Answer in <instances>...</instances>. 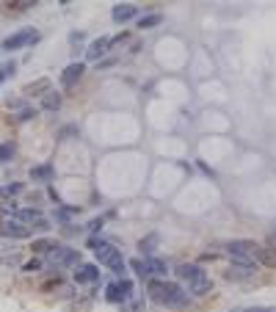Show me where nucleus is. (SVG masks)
<instances>
[{
	"label": "nucleus",
	"mask_w": 276,
	"mask_h": 312,
	"mask_svg": "<svg viewBox=\"0 0 276 312\" xmlns=\"http://www.w3.org/2000/svg\"><path fill=\"white\" fill-rule=\"evenodd\" d=\"M116 288H119V293L125 296V301L133 296V282H130V279H122V282H116Z\"/></svg>",
	"instance_id": "22"
},
{
	"label": "nucleus",
	"mask_w": 276,
	"mask_h": 312,
	"mask_svg": "<svg viewBox=\"0 0 276 312\" xmlns=\"http://www.w3.org/2000/svg\"><path fill=\"white\" fill-rule=\"evenodd\" d=\"M257 260H260L263 265L276 268V252H274V249H260V252H257Z\"/></svg>",
	"instance_id": "17"
},
{
	"label": "nucleus",
	"mask_w": 276,
	"mask_h": 312,
	"mask_svg": "<svg viewBox=\"0 0 276 312\" xmlns=\"http://www.w3.org/2000/svg\"><path fill=\"white\" fill-rule=\"evenodd\" d=\"M257 252L260 246L254 240H232V243H227V257L240 268H257Z\"/></svg>",
	"instance_id": "3"
},
{
	"label": "nucleus",
	"mask_w": 276,
	"mask_h": 312,
	"mask_svg": "<svg viewBox=\"0 0 276 312\" xmlns=\"http://www.w3.org/2000/svg\"><path fill=\"white\" fill-rule=\"evenodd\" d=\"M44 108L47 111H58L61 108V97L55 94V91H47V94H44V102H42Z\"/></svg>",
	"instance_id": "19"
},
{
	"label": "nucleus",
	"mask_w": 276,
	"mask_h": 312,
	"mask_svg": "<svg viewBox=\"0 0 276 312\" xmlns=\"http://www.w3.org/2000/svg\"><path fill=\"white\" fill-rule=\"evenodd\" d=\"M155 246H157V235H155V232H152V235H146V238H141V243H138L141 254H146V257H149V254L155 252Z\"/></svg>",
	"instance_id": "14"
},
{
	"label": "nucleus",
	"mask_w": 276,
	"mask_h": 312,
	"mask_svg": "<svg viewBox=\"0 0 276 312\" xmlns=\"http://www.w3.org/2000/svg\"><path fill=\"white\" fill-rule=\"evenodd\" d=\"M14 69H17V64H14V61H8V64L0 66V83H3V80H6L8 75H14Z\"/></svg>",
	"instance_id": "23"
},
{
	"label": "nucleus",
	"mask_w": 276,
	"mask_h": 312,
	"mask_svg": "<svg viewBox=\"0 0 276 312\" xmlns=\"http://www.w3.org/2000/svg\"><path fill=\"white\" fill-rule=\"evenodd\" d=\"M33 229H39V232H47V229H50V221H44V218H39V221L33 224Z\"/></svg>",
	"instance_id": "30"
},
{
	"label": "nucleus",
	"mask_w": 276,
	"mask_h": 312,
	"mask_svg": "<svg viewBox=\"0 0 276 312\" xmlns=\"http://www.w3.org/2000/svg\"><path fill=\"white\" fill-rule=\"evenodd\" d=\"M33 116H36V108H22V111H19V116H17V119H33Z\"/></svg>",
	"instance_id": "28"
},
{
	"label": "nucleus",
	"mask_w": 276,
	"mask_h": 312,
	"mask_svg": "<svg viewBox=\"0 0 276 312\" xmlns=\"http://www.w3.org/2000/svg\"><path fill=\"white\" fill-rule=\"evenodd\" d=\"M97 279H100V268L97 265H91V263L78 265V271H75V282L78 285H94Z\"/></svg>",
	"instance_id": "8"
},
{
	"label": "nucleus",
	"mask_w": 276,
	"mask_h": 312,
	"mask_svg": "<svg viewBox=\"0 0 276 312\" xmlns=\"http://www.w3.org/2000/svg\"><path fill=\"white\" fill-rule=\"evenodd\" d=\"M50 260L58 265H78L80 263V252H75V249H64V246H55L53 254H50Z\"/></svg>",
	"instance_id": "7"
},
{
	"label": "nucleus",
	"mask_w": 276,
	"mask_h": 312,
	"mask_svg": "<svg viewBox=\"0 0 276 312\" xmlns=\"http://www.w3.org/2000/svg\"><path fill=\"white\" fill-rule=\"evenodd\" d=\"M130 268L136 271V274L146 276V260H133V263H130Z\"/></svg>",
	"instance_id": "25"
},
{
	"label": "nucleus",
	"mask_w": 276,
	"mask_h": 312,
	"mask_svg": "<svg viewBox=\"0 0 276 312\" xmlns=\"http://www.w3.org/2000/svg\"><path fill=\"white\" fill-rule=\"evenodd\" d=\"M86 72V66L80 64V61H75V64H69L64 69V72H61V86H66V89H69V86H75L80 80V75Z\"/></svg>",
	"instance_id": "9"
},
{
	"label": "nucleus",
	"mask_w": 276,
	"mask_h": 312,
	"mask_svg": "<svg viewBox=\"0 0 276 312\" xmlns=\"http://www.w3.org/2000/svg\"><path fill=\"white\" fill-rule=\"evenodd\" d=\"M177 274V279H180L182 285H188V290H191L193 296H204L207 290L213 288V282H210V276L204 274L199 265H188V263H182L180 268L174 271Z\"/></svg>",
	"instance_id": "2"
},
{
	"label": "nucleus",
	"mask_w": 276,
	"mask_h": 312,
	"mask_svg": "<svg viewBox=\"0 0 276 312\" xmlns=\"http://www.w3.org/2000/svg\"><path fill=\"white\" fill-rule=\"evenodd\" d=\"M160 22H163L160 14H146V17L138 19V28H141V30H149V28H157Z\"/></svg>",
	"instance_id": "15"
},
{
	"label": "nucleus",
	"mask_w": 276,
	"mask_h": 312,
	"mask_svg": "<svg viewBox=\"0 0 276 312\" xmlns=\"http://www.w3.org/2000/svg\"><path fill=\"white\" fill-rule=\"evenodd\" d=\"M0 232L6 235V238H30L33 229H30L28 224L17 221V218H3V221H0Z\"/></svg>",
	"instance_id": "6"
},
{
	"label": "nucleus",
	"mask_w": 276,
	"mask_h": 312,
	"mask_svg": "<svg viewBox=\"0 0 276 312\" xmlns=\"http://www.w3.org/2000/svg\"><path fill=\"white\" fill-rule=\"evenodd\" d=\"M36 42H39V30L22 28V30H17V33H11V36L3 39V44H0V47L11 53V50H22V47H28V44H36Z\"/></svg>",
	"instance_id": "5"
},
{
	"label": "nucleus",
	"mask_w": 276,
	"mask_h": 312,
	"mask_svg": "<svg viewBox=\"0 0 276 312\" xmlns=\"http://www.w3.org/2000/svg\"><path fill=\"white\" fill-rule=\"evenodd\" d=\"M235 312H276V307H240Z\"/></svg>",
	"instance_id": "26"
},
{
	"label": "nucleus",
	"mask_w": 276,
	"mask_h": 312,
	"mask_svg": "<svg viewBox=\"0 0 276 312\" xmlns=\"http://www.w3.org/2000/svg\"><path fill=\"white\" fill-rule=\"evenodd\" d=\"M50 89V80H36V83H28V86H25V89H22V94H39V91H47Z\"/></svg>",
	"instance_id": "18"
},
{
	"label": "nucleus",
	"mask_w": 276,
	"mask_h": 312,
	"mask_svg": "<svg viewBox=\"0 0 276 312\" xmlns=\"http://www.w3.org/2000/svg\"><path fill=\"white\" fill-rule=\"evenodd\" d=\"M33 252H50V249H55V243H50V240H33Z\"/></svg>",
	"instance_id": "24"
},
{
	"label": "nucleus",
	"mask_w": 276,
	"mask_h": 312,
	"mask_svg": "<svg viewBox=\"0 0 276 312\" xmlns=\"http://www.w3.org/2000/svg\"><path fill=\"white\" fill-rule=\"evenodd\" d=\"M105 299H108L111 304H125V296L119 293V288H116V285H108V290H105Z\"/></svg>",
	"instance_id": "20"
},
{
	"label": "nucleus",
	"mask_w": 276,
	"mask_h": 312,
	"mask_svg": "<svg viewBox=\"0 0 276 312\" xmlns=\"http://www.w3.org/2000/svg\"><path fill=\"white\" fill-rule=\"evenodd\" d=\"M136 11L138 8L133 6V3H122V6H114V19L116 22H127V19L136 17Z\"/></svg>",
	"instance_id": "11"
},
{
	"label": "nucleus",
	"mask_w": 276,
	"mask_h": 312,
	"mask_svg": "<svg viewBox=\"0 0 276 312\" xmlns=\"http://www.w3.org/2000/svg\"><path fill=\"white\" fill-rule=\"evenodd\" d=\"M257 274V268H229L227 271V279H232V282H243V279H252V276Z\"/></svg>",
	"instance_id": "13"
},
{
	"label": "nucleus",
	"mask_w": 276,
	"mask_h": 312,
	"mask_svg": "<svg viewBox=\"0 0 276 312\" xmlns=\"http://www.w3.org/2000/svg\"><path fill=\"white\" fill-rule=\"evenodd\" d=\"M14 157V144L11 141H6V144H0V163H6Z\"/></svg>",
	"instance_id": "21"
},
{
	"label": "nucleus",
	"mask_w": 276,
	"mask_h": 312,
	"mask_svg": "<svg viewBox=\"0 0 276 312\" xmlns=\"http://www.w3.org/2000/svg\"><path fill=\"white\" fill-rule=\"evenodd\" d=\"M53 174H55V168L50 166V163H42V166H33V168H30V180L47 182V180H53Z\"/></svg>",
	"instance_id": "12"
},
{
	"label": "nucleus",
	"mask_w": 276,
	"mask_h": 312,
	"mask_svg": "<svg viewBox=\"0 0 276 312\" xmlns=\"http://www.w3.org/2000/svg\"><path fill=\"white\" fill-rule=\"evenodd\" d=\"M39 265H42V263H39V260H30V263H25V265H22V271H28V274H33V271H39Z\"/></svg>",
	"instance_id": "29"
},
{
	"label": "nucleus",
	"mask_w": 276,
	"mask_h": 312,
	"mask_svg": "<svg viewBox=\"0 0 276 312\" xmlns=\"http://www.w3.org/2000/svg\"><path fill=\"white\" fill-rule=\"evenodd\" d=\"M149 296L157 301V304L166 307H185L188 304V293L174 282H163V279H155L149 282Z\"/></svg>",
	"instance_id": "1"
},
{
	"label": "nucleus",
	"mask_w": 276,
	"mask_h": 312,
	"mask_svg": "<svg viewBox=\"0 0 276 312\" xmlns=\"http://www.w3.org/2000/svg\"><path fill=\"white\" fill-rule=\"evenodd\" d=\"M100 227H102V218H94V221L89 224V229H91V232H97V229H100Z\"/></svg>",
	"instance_id": "31"
},
{
	"label": "nucleus",
	"mask_w": 276,
	"mask_h": 312,
	"mask_svg": "<svg viewBox=\"0 0 276 312\" xmlns=\"http://www.w3.org/2000/svg\"><path fill=\"white\" fill-rule=\"evenodd\" d=\"M146 274L163 276V274H166V263H163V260H157V257H146Z\"/></svg>",
	"instance_id": "16"
},
{
	"label": "nucleus",
	"mask_w": 276,
	"mask_h": 312,
	"mask_svg": "<svg viewBox=\"0 0 276 312\" xmlns=\"http://www.w3.org/2000/svg\"><path fill=\"white\" fill-rule=\"evenodd\" d=\"M19 191H22V185H19V182H11V185L3 188V193H6V196H17Z\"/></svg>",
	"instance_id": "27"
},
{
	"label": "nucleus",
	"mask_w": 276,
	"mask_h": 312,
	"mask_svg": "<svg viewBox=\"0 0 276 312\" xmlns=\"http://www.w3.org/2000/svg\"><path fill=\"white\" fill-rule=\"evenodd\" d=\"M89 246L94 249L97 263H100V265H105V268L116 271V274H122V271H125V257H122L119 249H114L111 243H105V240H97V238L89 240Z\"/></svg>",
	"instance_id": "4"
},
{
	"label": "nucleus",
	"mask_w": 276,
	"mask_h": 312,
	"mask_svg": "<svg viewBox=\"0 0 276 312\" xmlns=\"http://www.w3.org/2000/svg\"><path fill=\"white\" fill-rule=\"evenodd\" d=\"M108 47H111V39H105V36H102V39H94V42L89 44V50H86V55H89L91 61H97L100 55L108 53Z\"/></svg>",
	"instance_id": "10"
}]
</instances>
